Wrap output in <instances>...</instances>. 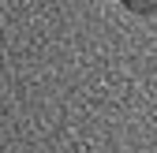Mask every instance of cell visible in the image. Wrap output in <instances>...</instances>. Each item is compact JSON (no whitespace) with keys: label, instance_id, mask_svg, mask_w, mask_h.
Listing matches in <instances>:
<instances>
[{"label":"cell","instance_id":"cell-1","mask_svg":"<svg viewBox=\"0 0 157 153\" xmlns=\"http://www.w3.org/2000/svg\"><path fill=\"white\" fill-rule=\"evenodd\" d=\"M127 15H139V19H157V0H150V4H139V0H124L120 4Z\"/></svg>","mask_w":157,"mask_h":153}]
</instances>
